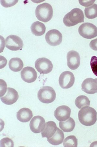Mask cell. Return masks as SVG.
Wrapping results in <instances>:
<instances>
[{
  "label": "cell",
  "mask_w": 97,
  "mask_h": 147,
  "mask_svg": "<svg viewBox=\"0 0 97 147\" xmlns=\"http://www.w3.org/2000/svg\"><path fill=\"white\" fill-rule=\"evenodd\" d=\"M46 121L41 116H35L31 120L30 128L31 131L35 134H39L44 130L46 126Z\"/></svg>",
  "instance_id": "30bf717a"
},
{
  "label": "cell",
  "mask_w": 97,
  "mask_h": 147,
  "mask_svg": "<svg viewBox=\"0 0 97 147\" xmlns=\"http://www.w3.org/2000/svg\"><path fill=\"white\" fill-rule=\"evenodd\" d=\"M90 65L92 71L94 75L97 77V57L96 56H93L91 58Z\"/></svg>",
  "instance_id": "484cf974"
},
{
  "label": "cell",
  "mask_w": 97,
  "mask_h": 147,
  "mask_svg": "<svg viewBox=\"0 0 97 147\" xmlns=\"http://www.w3.org/2000/svg\"><path fill=\"white\" fill-rule=\"evenodd\" d=\"M67 65L70 69H77L79 67L81 58L78 52L74 51L68 52L67 55Z\"/></svg>",
  "instance_id": "8fae6325"
},
{
  "label": "cell",
  "mask_w": 97,
  "mask_h": 147,
  "mask_svg": "<svg viewBox=\"0 0 97 147\" xmlns=\"http://www.w3.org/2000/svg\"><path fill=\"white\" fill-rule=\"evenodd\" d=\"M84 18L83 12L81 9L75 8L66 14L63 18V22L66 26L72 27L84 22Z\"/></svg>",
  "instance_id": "7a4b0ae2"
},
{
  "label": "cell",
  "mask_w": 97,
  "mask_h": 147,
  "mask_svg": "<svg viewBox=\"0 0 97 147\" xmlns=\"http://www.w3.org/2000/svg\"><path fill=\"white\" fill-rule=\"evenodd\" d=\"M38 97L42 102L49 104L55 100L56 93L52 87L44 86L41 88L38 92Z\"/></svg>",
  "instance_id": "277c9868"
},
{
  "label": "cell",
  "mask_w": 97,
  "mask_h": 147,
  "mask_svg": "<svg viewBox=\"0 0 97 147\" xmlns=\"http://www.w3.org/2000/svg\"><path fill=\"white\" fill-rule=\"evenodd\" d=\"M30 28L32 34L37 36H41L44 34L46 29L44 24L39 21L33 23L31 26Z\"/></svg>",
  "instance_id": "d6986e66"
},
{
  "label": "cell",
  "mask_w": 97,
  "mask_h": 147,
  "mask_svg": "<svg viewBox=\"0 0 97 147\" xmlns=\"http://www.w3.org/2000/svg\"><path fill=\"white\" fill-rule=\"evenodd\" d=\"M35 14L38 20L45 23L48 22L53 18L52 7L47 3L39 5L35 9Z\"/></svg>",
  "instance_id": "3957f363"
},
{
  "label": "cell",
  "mask_w": 97,
  "mask_h": 147,
  "mask_svg": "<svg viewBox=\"0 0 97 147\" xmlns=\"http://www.w3.org/2000/svg\"><path fill=\"white\" fill-rule=\"evenodd\" d=\"M75 103L78 108L81 109L85 107L89 106L90 101L89 98L86 96H80L76 99Z\"/></svg>",
  "instance_id": "7402d4cb"
},
{
  "label": "cell",
  "mask_w": 97,
  "mask_h": 147,
  "mask_svg": "<svg viewBox=\"0 0 97 147\" xmlns=\"http://www.w3.org/2000/svg\"><path fill=\"white\" fill-rule=\"evenodd\" d=\"M18 1H1V4L5 7H9L15 5L17 3Z\"/></svg>",
  "instance_id": "4316f807"
},
{
  "label": "cell",
  "mask_w": 97,
  "mask_h": 147,
  "mask_svg": "<svg viewBox=\"0 0 97 147\" xmlns=\"http://www.w3.org/2000/svg\"><path fill=\"white\" fill-rule=\"evenodd\" d=\"M75 77L73 74L69 71H65L61 74L59 78V82L63 89L70 88L74 84Z\"/></svg>",
  "instance_id": "9c48e42d"
},
{
  "label": "cell",
  "mask_w": 97,
  "mask_h": 147,
  "mask_svg": "<svg viewBox=\"0 0 97 147\" xmlns=\"http://www.w3.org/2000/svg\"><path fill=\"white\" fill-rule=\"evenodd\" d=\"M79 121L86 126H90L95 124L97 118V112L93 108L85 107L80 110L78 114Z\"/></svg>",
  "instance_id": "6da1fadb"
},
{
  "label": "cell",
  "mask_w": 97,
  "mask_h": 147,
  "mask_svg": "<svg viewBox=\"0 0 97 147\" xmlns=\"http://www.w3.org/2000/svg\"><path fill=\"white\" fill-rule=\"evenodd\" d=\"M79 32L84 38L92 39L97 36V28L93 24L84 23L80 26Z\"/></svg>",
  "instance_id": "5b68a950"
},
{
  "label": "cell",
  "mask_w": 97,
  "mask_h": 147,
  "mask_svg": "<svg viewBox=\"0 0 97 147\" xmlns=\"http://www.w3.org/2000/svg\"><path fill=\"white\" fill-rule=\"evenodd\" d=\"M5 46L10 50L18 51L22 49L23 42L19 37L16 35H11L6 38Z\"/></svg>",
  "instance_id": "ba28073f"
},
{
  "label": "cell",
  "mask_w": 97,
  "mask_h": 147,
  "mask_svg": "<svg viewBox=\"0 0 97 147\" xmlns=\"http://www.w3.org/2000/svg\"><path fill=\"white\" fill-rule=\"evenodd\" d=\"M71 109L69 107L62 105L58 107L54 112V116L60 122L64 121L70 117Z\"/></svg>",
  "instance_id": "5bb4252c"
},
{
  "label": "cell",
  "mask_w": 97,
  "mask_h": 147,
  "mask_svg": "<svg viewBox=\"0 0 97 147\" xmlns=\"http://www.w3.org/2000/svg\"><path fill=\"white\" fill-rule=\"evenodd\" d=\"M21 78L25 82L31 83L35 82L37 79V73L34 69L27 66L24 68L20 72Z\"/></svg>",
  "instance_id": "7c38bea8"
},
{
  "label": "cell",
  "mask_w": 97,
  "mask_h": 147,
  "mask_svg": "<svg viewBox=\"0 0 97 147\" xmlns=\"http://www.w3.org/2000/svg\"><path fill=\"white\" fill-rule=\"evenodd\" d=\"M9 67L13 72H18L22 70L24 66L23 61L18 58H13L9 62Z\"/></svg>",
  "instance_id": "ffe728a7"
},
{
  "label": "cell",
  "mask_w": 97,
  "mask_h": 147,
  "mask_svg": "<svg viewBox=\"0 0 97 147\" xmlns=\"http://www.w3.org/2000/svg\"><path fill=\"white\" fill-rule=\"evenodd\" d=\"M59 125L60 129L64 132H70L73 131L75 126V120L71 117H70L67 121L60 122Z\"/></svg>",
  "instance_id": "44dd1931"
},
{
  "label": "cell",
  "mask_w": 97,
  "mask_h": 147,
  "mask_svg": "<svg viewBox=\"0 0 97 147\" xmlns=\"http://www.w3.org/2000/svg\"><path fill=\"white\" fill-rule=\"evenodd\" d=\"M45 38L47 43L49 45L55 47L61 44L62 41L63 36L59 31L53 29L47 32Z\"/></svg>",
  "instance_id": "52a82bcc"
},
{
  "label": "cell",
  "mask_w": 97,
  "mask_h": 147,
  "mask_svg": "<svg viewBox=\"0 0 97 147\" xmlns=\"http://www.w3.org/2000/svg\"><path fill=\"white\" fill-rule=\"evenodd\" d=\"M91 48L94 51H97V38L92 40L89 44Z\"/></svg>",
  "instance_id": "f546056e"
},
{
  "label": "cell",
  "mask_w": 97,
  "mask_h": 147,
  "mask_svg": "<svg viewBox=\"0 0 97 147\" xmlns=\"http://www.w3.org/2000/svg\"><path fill=\"white\" fill-rule=\"evenodd\" d=\"M86 17L89 19H93L97 17V5L94 4L89 7H86L84 9Z\"/></svg>",
  "instance_id": "603a6c76"
},
{
  "label": "cell",
  "mask_w": 97,
  "mask_h": 147,
  "mask_svg": "<svg viewBox=\"0 0 97 147\" xmlns=\"http://www.w3.org/2000/svg\"><path fill=\"white\" fill-rule=\"evenodd\" d=\"M57 127L55 122L49 121L46 123L45 128L41 133L42 138H49L55 133Z\"/></svg>",
  "instance_id": "2e32d148"
},
{
  "label": "cell",
  "mask_w": 97,
  "mask_h": 147,
  "mask_svg": "<svg viewBox=\"0 0 97 147\" xmlns=\"http://www.w3.org/2000/svg\"><path fill=\"white\" fill-rule=\"evenodd\" d=\"M14 144L13 141L9 138H4L1 140V147H13Z\"/></svg>",
  "instance_id": "d4e9b609"
},
{
  "label": "cell",
  "mask_w": 97,
  "mask_h": 147,
  "mask_svg": "<svg viewBox=\"0 0 97 147\" xmlns=\"http://www.w3.org/2000/svg\"><path fill=\"white\" fill-rule=\"evenodd\" d=\"M32 111L27 108L21 109L16 113V117L20 122L26 123L29 122L33 117Z\"/></svg>",
  "instance_id": "e0dca14e"
},
{
  "label": "cell",
  "mask_w": 97,
  "mask_h": 147,
  "mask_svg": "<svg viewBox=\"0 0 97 147\" xmlns=\"http://www.w3.org/2000/svg\"><path fill=\"white\" fill-rule=\"evenodd\" d=\"M64 138L63 132L57 128L55 133L51 138H47V140L53 145L57 146L63 143Z\"/></svg>",
  "instance_id": "ac0fdd59"
},
{
  "label": "cell",
  "mask_w": 97,
  "mask_h": 147,
  "mask_svg": "<svg viewBox=\"0 0 97 147\" xmlns=\"http://www.w3.org/2000/svg\"><path fill=\"white\" fill-rule=\"evenodd\" d=\"M1 98L2 102L7 105H11L16 102L19 98L18 92L15 89L8 87L6 93Z\"/></svg>",
  "instance_id": "4fadbf2b"
},
{
  "label": "cell",
  "mask_w": 97,
  "mask_h": 147,
  "mask_svg": "<svg viewBox=\"0 0 97 147\" xmlns=\"http://www.w3.org/2000/svg\"><path fill=\"white\" fill-rule=\"evenodd\" d=\"M82 90L87 94H94L97 93V82L92 78H87L82 84Z\"/></svg>",
  "instance_id": "9a60e30c"
},
{
  "label": "cell",
  "mask_w": 97,
  "mask_h": 147,
  "mask_svg": "<svg viewBox=\"0 0 97 147\" xmlns=\"http://www.w3.org/2000/svg\"><path fill=\"white\" fill-rule=\"evenodd\" d=\"M35 67L41 74H47L53 70V65L51 61L46 58L38 59L35 63Z\"/></svg>",
  "instance_id": "8992f818"
},
{
  "label": "cell",
  "mask_w": 97,
  "mask_h": 147,
  "mask_svg": "<svg viewBox=\"0 0 97 147\" xmlns=\"http://www.w3.org/2000/svg\"><path fill=\"white\" fill-rule=\"evenodd\" d=\"M79 2L81 5L87 7L91 5L95 1H79Z\"/></svg>",
  "instance_id": "f1b7e54d"
},
{
  "label": "cell",
  "mask_w": 97,
  "mask_h": 147,
  "mask_svg": "<svg viewBox=\"0 0 97 147\" xmlns=\"http://www.w3.org/2000/svg\"><path fill=\"white\" fill-rule=\"evenodd\" d=\"M95 80H96V81L97 82V78H96V79H95Z\"/></svg>",
  "instance_id": "4dcf8cb0"
},
{
  "label": "cell",
  "mask_w": 97,
  "mask_h": 147,
  "mask_svg": "<svg viewBox=\"0 0 97 147\" xmlns=\"http://www.w3.org/2000/svg\"><path fill=\"white\" fill-rule=\"evenodd\" d=\"M63 146L64 147H77L78 140L74 136H68L64 141Z\"/></svg>",
  "instance_id": "cb8c5ba5"
},
{
  "label": "cell",
  "mask_w": 97,
  "mask_h": 147,
  "mask_svg": "<svg viewBox=\"0 0 97 147\" xmlns=\"http://www.w3.org/2000/svg\"><path fill=\"white\" fill-rule=\"evenodd\" d=\"M1 80V98L5 94L7 91V85L6 83H5L3 85V82H2V80Z\"/></svg>",
  "instance_id": "83f0119b"
}]
</instances>
